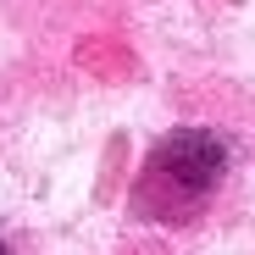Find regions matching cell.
Masks as SVG:
<instances>
[{"label":"cell","instance_id":"1","mask_svg":"<svg viewBox=\"0 0 255 255\" xmlns=\"http://www.w3.org/2000/svg\"><path fill=\"white\" fill-rule=\"evenodd\" d=\"M222 161H228V150H222V139L217 133H200V128H189V133H172L161 150H155V183H166V189H205L211 178L222 172Z\"/></svg>","mask_w":255,"mask_h":255}]
</instances>
